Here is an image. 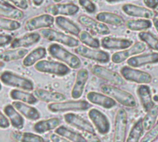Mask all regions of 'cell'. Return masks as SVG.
<instances>
[{"instance_id": "6da1fadb", "label": "cell", "mask_w": 158, "mask_h": 142, "mask_svg": "<svg viewBox=\"0 0 158 142\" xmlns=\"http://www.w3.org/2000/svg\"><path fill=\"white\" fill-rule=\"evenodd\" d=\"M101 90L103 94L111 97L116 102L120 103L124 107L135 108L137 106V101H136L135 97L131 93L125 91V90L117 87L116 86L108 85V84L102 85Z\"/></svg>"}, {"instance_id": "7a4b0ae2", "label": "cell", "mask_w": 158, "mask_h": 142, "mask_svg": "<svg viewBox=\"0 0 158 142\" xmlns=\"http://www.w3.org/2000/svg\"><path fill=\"white\" fill-rule=\"evenodd\" d=\"M48 51L52 58L63 62L65 65H67L71 69H79L81 67L82 62L80 59L77 56H75L74 54L68 51L67 49H65L64 47H62L59 44L53 43L49 45Z\"/></svg>"}, {"instance_id": "3957f363", "label": "cell", "mask_w": 158, "mask_h": 142, "mask_svg": "<svg viewBox=\"0 0 158 142\" xmlns=\"http://www.w3.org/2000/svg\"><path fill=\"white\" fill-rule=\"evenodd\" d=\"M91 104L83 99L64 100L60 102L50 103L48 106L49 112L53 113H62L70 112H85L90 110Z\"/></svg>"}, {"instance_id": "277c9868", "label": "cell", "mask_w": 158, "mask_h": 142, "mask_svg": "<svg viewBox=\"0 0 158 142\" xmlns=\"http://www.w3.org/2000/svg\"><path fill=\"white\" fill-rule=\"evenodd\" d=\"M0 80L6 86L20 88L23 91H33L35 88L32 80L18 75L10 71H5L0 75Z\"/></svg>"}, {"instance_id": "5b68a950", "label": "cell", "mask_w": 158, "mask_h": 142, "mask_svg": "<svg viewBox=\"0 0 158 142\" xmlns=\"http://www.w3.org/2000/svg\"><path fill=\"white\" fill-rule=\"evenodd\" d=\"M37 72L53 75L57 76H65L71 73V68L64 63L54 60H40L35 65Z\"/></svg>"}, {"instance_id": "8992f818", "label": "cell", "mask_w": 158, "mask_h": 142, "mask_svg": "<svg viewBox=\"0 0 158 142\" xmlns=\"http://www.w3.org/2000/svg\"><path fill=\"white\" fill-rule=\"evenodd\" d=\"M39 34L43 38L48 41L60 43L61 45H64L69 47H77L79 45V41L76 38L53 29H42Z\"/></svg>"}, {"instance_id": "52a82bcc", "label": "cell", "mask_w": 158, "mask_h": 142, "mask_svg": "<svg viewBox=\"0 0 158 142\" xmlns=\"http://www.w3.org/2000/svg\"><path fill=\"white\" fill-rule=\"evenodd\" d=\"M127 113L124 109H119L115 114L114 119V131L113 142H126L127 132Z\"/></svg>"}, {"instance_id": "ba28073f", "label": "cell", "mask_w": 158, "mask_h": 142, "mask_svg": "<svg viewBox=\"0 0 158 142\" xmlns=\"http://www.w3.org/2000/svg\"><path fill=\"white\" fill-rule=\"evenodd\" d=\"M120 75L128 82L137 83L139 85H147L152 82V75L143 71L137 70L130 66H124L121 68Z\"/></svg>"}, {"instance_id": "9c48e42d", "label": "cell", "mask_w": 158, "mask_h": 142, "mask_svg": "<svg viewBox=\"0 0 158 142\" xmlns=\"http://www.w3.org/2000/svg\"><path fill=\"white\" fill-rule=\"evenodd\" d=\"M75 53L83 58H86L88 59H91L100 63H107L111 59V56L108 52L104 50L90 48L86 46L77 47L75 48Z\"/></svg>"}, {"instance_id": "30bf717a", "label": "cell", "mask_w": 158, "mask_h": 142, "mask_svg": "<svg viewBox=\"0 0 158 142\" xmlns=\"http://www.w3.org/2000/svg\"><path fill=\"white\" fill-rule=\"evenodd\" d=\"M89 117L99 134L107 135L110 132L111 123L108 117L100 110L90 109L89 111Z\"/></svg>"}, {"instance_id": "8fae6325", "label": "cell", "mask_w": 158, "mask_h": 142, "mask_svg": "<svg viewBox=\"0 0 158 142\" xmlns=\"http://www.w3.org/2000/svg\"><path fill=\"white\" fill-rule=\"evenodd\" d=\"M92 74L98 78L106 80L113 86H123L125 84L121 75L102 65H94L92 67Z\"/></svg>"}, {"instance_id": "7c38bea8", "label": "cell", "mask_w": 158, "mask_h": 142, "mask_svg": "<svg viewBox=\"0 0 158 142\" xmlns=\"http://www.w3.org/2000/svg\"><path fill=\"white\" fill-rule=\"evenodd\" d=\"M145 49H146V46L144 43L136 42L130 47L113 54V56L111 57V60L114 63H122L125 60H127L128 59L137 56L139 53H142Z\"/></svg>"}, {"instance_id": "4fadbf2b", "label": "cell", "mask_w": 158, "mask_h": 142, "mask_svg": "<svg viewBox=\"0 0 158 142\" xmlns=\"http://www.w3.org/2000/svg\"><path fill=\"white\" fill-rule=\"evenodd\" d=\"M64 121L68 124L77 128L78 130H81L82 132H85L89 135L96 134L94 126L89 122H88L87 120H85L84 118L80 116L76 115L75 113H73V112L66 113L64 115Z\"/></svg>"}, {"instance_id": "5bb4252c", "label": "cell", "mask_w": 158, "mask_h": 142, "mask_svg": "<svg viewBox=\"0 0 158 142\" xmlns=\"http://www.w3.org/2000/svg\"><path fill=\"white\" fill-rule=\"evenodd\" d=\"M55 19L50 14H42L34 18L29 19L25 22V30L29 32H33L35 30H38L41 28H48L53 25Z\"/></svg>"}, {"instance_id": "9a60e30c", "label": "cell", "mask_w": 158, "mask_h": 142, "mask_svg": "<svg viewBox=\"0 0 158 142\" xmlns=\"http://www.w3.org/2000/svg\"><path fill=\"white\" fill-rule=\"evenodd\" d=\"M89 76V71L87 69L83 68V69H80L77 72L75 81L73 84V87L72 93H71L72 98L73 99H79L83 96Z\"/></svg>"}, {"instance_id": "2e32d148", "label": "cell", "mask_w": 158, "mask_h": 142, "mask_svg": "<svg viewBox=\"0 0 158 142\" xmlns=\"http://www.w3.org/2000/svg\"><path fill=\"white\" fill-rule=\"evenodd\" d=\"M47 13L52 16H73L79 11V7L73 3L50 5L46 9Z\"/></svg>"}, {"instance_id": "e0dca14e", "label": "cell", "mask_w": 158, "mask_h": 142, "mask_svg": "<svg viewBox=\"0 0 158 142\" xmlns=\"http://www.w3.org/2000/svg\"><path fill=\"white\" fill-rule=\"evenodd\" d=\"M122 10L124 13H126L127 16L130 17H137L140 19H154L155 18V13L147 8L139 7L137 5L133 4H125L122 6Z\"/></svg>"}, {"instance_id": "ac0fdd59", "label": "cell", "mask_w": 158, "mask_h": 142, "mask_svg": "<svg viewBox=\"0 0 158 142\" xmlns=\"http://www.w3.org/2000/svg\"><path fill=\"white\" fill-rule=\"evenodd\" d=\"M133 45V42L127 38H116L111 36H105L101 40V46L107 50L114 49H127Z\"/></svg>"}, {"instance_id": "d6986e66", "label": "cell", "mask_w": 158, "mask_h": 142, "mask_svg": "<svg viewBox=\"0 0 158 142\" xmlns=\"http://www.w3.org/2000/svg\"><path fill=\"white\" fill-rule=\"evenodd\" d=\"M78 22L83 26H85V27L89 28L90 31L94 32L95 34H102V35H107L110 34V29L107 27L106 24L100 22L98 21H95L94 19H92L87 15H81L78 18Z\"/></svg>"}, {"instance_id": "ffe728a7", "label": "cell", "mask_w": 158, "mask_h": 142, "mask_svg": "<svg viewBox=\"0 0 158 142\" xmlns=\"http://www.w3.org/2000/svg\"><path fill=\"white\" fill-rule=\"evenodd\" d=\"M87 99L90 104H95L107 110H110L116 105V102L114 99L103 93H99L96 91H91L88 93Z\"/></svg>"}, {"instance_id": "44dd1931", "label": "cell", "mask_w": 158, "mask_h": 142, "mask_svg": "<svg viewBox=\"0 0 158 142\" xmlns=\"http://www.w3.org/2000/svg\"><path fill=\"white\" fill-rule=\"evenodd\" d=\"M158 63V52H151L141 55L134 56L127 59L128 66L132 68H139L149 64Z\"/></svg>"}, {"instance_id": "7402d4cb", "label": "cell", "mask_w": 158, "mask_h": 142, "mask_svg": "<svg viewBox=\"0 0 158 142\" xmlns=\"http://www.w3.org/2000/svg\"><path fill=\"white\" fill-rule=\"evenodd\" d=\"M41 39V34L38 33H29L21 37H17L12 40L10 47L11 48H21V47H29L37 44Z\"/></svg>"}, {"instance_id": "603a6c76", "label": "cell", "mask_w": 158, "mask_h": 142, "mask_svg": "<svg viewBox=\"0 0 158 142\" xmlns=\"http://www.w3.org/2000/svg\"><path fill=\"white\" fill-rule=\"evenodd\" d=\"M137 94L139 99L140 104L146 112H149L155 105L152 100L151 88L147 85H139L137 88Z\"/></svg>"}, {"instance_id": "cb8c5ba5", "label": "cell", "mask_w": 158, "mask_h": 142, "mask_svg": "<svg viewBox=\"0 0 158 142\" xmlns=\"http://www.w3.org/2000/svg\"><path fill=\"white\" fill-rule=\"evenodd\" d=\"M34 95L38 100L43 102H60L66 99V96L60 92L48 91L45 89H36L34 92Z\"/></svg>"}, {"instance_id": "d4e9b609", "label": "cell", "mask_w": 158, "mask_h": 142, "mask_svg": "<svg viewBox=\"0 0 158 142\" xmlns=\"http://www.w3.org/2000/svg\"><path fill=\"white\" fill-rule=\"evenodd\" d=\"M55 23L56 25L60 28L62 31L65 33L72 34V35H79V34L81 33V30L79 28V26L73 22L72 20L64 17V16H58L55 19Z\"/></svg>"}, {"instance_id": "484cf974", "label": "cell", "mask_w": 158, "mask_h": 142, "mask_svg": "<svg viewBox=\"0 0 158 142\" xmlns=\"http://www.w3.org/2000/svg\"><path fill=\"white\" fill-rule=\"evenodd\" d=\"M12 106L30 121H36L40 118V112H38V110L34 107H31L29 104L21 101H14L12 102Z\"/></svg>"}, {"instance_id": "4316f807", "label": "cell", "mask_w": 158, "mask_h": 142, "mask_svg": "<svg viewBox=\"0 0 158 142\" xmlns=\"http://www.w3.org/2000/svg\"><path fill=\"white\" fill-rule=\"evenodd\" d=\"M4 112H5L6 116L10 119V122L13 127H15L16 129H19V130L23 128L24 119L12 105L9 104V105L5 106L4 107Z\"/></svg>"}, {"instance_id": "83f0119b", "label": "cell", "mask_w": 158, "mask_h": 142, "mask_svg": "<svg viewBox=\"0 0 158 142\" xmlns=\"http://www.w3.org/2000/svg\"><path fill=\"white\" fill-rule=\"evenodd\" d=\"M0 17L18 21L24 17V13L20 9L7 2L6 4H0Z\"/></svg>"}, {"instance_id": "f1b7e54d", "label": "cell", "mask_w": 158, "mask_h": 142, "mask_svg": "<svg viewBox=\"0 0 158 142\" xmlns=\"http://www.w3.org/2000/svg\"><path fill=\"white\" fill-rule=\"evenodd\" d=\"M59 126H60V120L57 117H54L35 123L33 126V129L37 134H44L50 130L57 129Z\"/></svg>"}, {"instance_id": "f546056e", "label": "cell", "mask_w": 158, "mask_h": 142, "mask_svg": "<svg viewBox=\"0 0 158 142\" xmlns=\"http://www.w3.org/2000/svg\"><path fill=\"white\" fill-rule=\"evenodd\" d=\"M96 19L100 22H102L104 24L114 25V26H121L125 23V20L122 16L108 11H102L98 13Z\"/></svg>"}, {"instance_id": "4dcf8cb0", "label": "cell", "mask_w": 158, "mask_h": 142, "mask_svg": "<svg viewBox=\"0 0 158 142\" xmlns=\"http://www.w3.org/2000/svg\"><path fill=\"white\" fill-rule=\"evenodd\" d=\"M55 132H56L55 134L70 140L71 142H88V139H86V137L83 135H81L78 132H75L64 125L59 126L55 130Z\"/></svg>"}, {"instance_id": "1f68e13d", "label": "cell", "mask_w": 158, "mask_h": 142, "mask_svg": "<svg viewBox=\"0 0 158 142\" xmlns=\"http://www.w3.org/2000/svg\"><path fill=\"white\" fill-rule=\"evenodd\" d=\"M47 56V49L43 47H39L32 50L24 59L23 61V66L25 67H31L33 65H35L40 60H43V59Z\"/></svg>"}, {"instance_id": "d6a6232c", "label": "cell", "mask_w": 158, "mask_h": 142, "mask_svg": "<svg viewBox=\"0 0 158 142\" xmlns=\"http://www.w3.org/2000/svg\"><path fill=\"white\" fill-rule=\"evenodd\" d=\"M10 96L13 100L21 101L29 105H35L38 101V99L35 98L34 94L25 92L23 90H19V89H12L10 93Z\"/></svg>"}, {"instance_id": "836d02e7", "label": "cell", "mask_w": 158, "mask_h": 142, "mask_svg": "<svg viewBox=\"0 0 158 142\" xmlns=\"http://www.w3.org/2000/svg\"><path fill=\"white\" fill-rule=\"evenodd\" d=\"M28 55V50L25 48H16L12 50H6L0 53V59L3 61H13L25 58Z\"/></svg>"}, {"instance_id": "e575fe53", "label": "cell", "mask_w": 158, "mask_h": 142, "mask_svg": "<svg viewBox=\"0 0 158 142\" xmlns=\"http://www.w3.org/2000/svg\"><path fill=\"white\" fill-rule=\"evenodd\" d=\"M152 23L150 20L146 19H138V20H129L127 22V28L130 31H139L145 32L146 30L152 27Z\"/></svg>"}, {"instance_id": "d590c367", "label": "cell", "mask_w": 158, "mask_h": 142, "mask_svg": "<svg viewBox=\"0 0 158 142\" xmlns=\"http://www.w3.org/2000/svg\"><path fill=\"white\" fill-rule=\"evenodd\" d=\"M157 120H158V105H154L149 112H147L144 118L142 119L144 130L150 131L154 126Z\"/></svg>"}, {"instance_id": "8d00e7d4", "label": "cell", "mask_w": 158, "mask_h": 142, "mask_svg": "<svg viewBox=\"0 0 158 142\" xmlns=\"http://www.w3.org/2000/svg\"><path fill=\"white\" fill-rule=\"evenodd\" d=\"M143 132H144V127H143L142 119H139L132 126L126 142H139L141 136H143Z\"/></svg>"}, {"instance_id": "74e56055", "label": "cell", "mask_w": 158, "mask_h": 142, "mask_svg": "<svg viewBox=\"0 0 158 142\" xmlns=\"http://www.w3.org/2000/svg\"><path fill=\"white\" fill-rule=\"evenodd\" d=\"M78 37H79L80 42H82L88 47L99 49V47H101L100 40L98 38L90 35V34L89 32H87V31H81V33L79 34V35H78Z\"/></svg>"}, {"instance_id": "f35d334b", "label": "cell", "mask_w": 158, "mask_h": 142, "mask_svg": "<svg viewBox=\"0 0 158 142\" xmlns=\"http://www.w3.org/2000/svg\"><path fill=\"white\" fill-rule=\"evenodd\" d=\"M13 137L19 142H49L44 137L34 133H19L13 135Z\"/></svg>"}, {"instance_id": "ab89813d", "label": "cell", "mask_w": 158, "mask_h": 142, "mask_svg": "<svg viewBox=\"0 0 158 142\" xmlns=\"http://www.w3.org/2000/svg\"><path fill=\"white\" fill-rule=\"evenodd\" d=\"M140 42L146 44L150 48L158 52V38L150 32H140L139 34Z\"/></svg>"}, {"instance_id": "60d3db41", "label": "cell", "mask_w": 158, "mask_h": 142, "mask_svg": "<svg viewBox=\"0 0 158 142\" xmlns=\"http://www.w3.org/2000/svg\"><path fill=\"white\" fill-rule=\"evenodd\" d=\"M21 28V23L18 21L0 17V30L17 31Z\"/></svg>"}, {"instance_id": "b9f144b4", "label": "cell", "mask_w": 158, "mask_h": 142, "mask_svg": "<svg viewBox=\"0 0 158 142\" xmlns=\"http://www.w3.org/2000/svg\"><path fill=\"white\" fill-rule=\"evenodd\" d=\"M158 137V120L154 126L147 132V134L141 139V142H153Z\"/></svg>"}, {"instance_id": "7bdbcfd3", "label": "cell", "mask_w": 158, "mask_h": 142, "mask_svg": "<svg viewBox=\"0 0 158 142\" xmlns=\"http://www.w3.org/2000/svg\"><path fill=\"white\" fill-rule=\"evenodd\" d=\"M78 3L88 13L93 14L97 12V6L91 0H78Z\"/></svg>"}, {"instance_id": "ee69618b", "label": "cell", "mask_w": 158, "mask_h": 142, "mask_svg": "<svg viewBox=\"0 0 158 142\" xmlns=\"http://www.w3.org/2000/svg\"><path fill=\"white\" fill-rule=\"evenodd\" d=\"M14 7L20 9L21 10H26L29 8L27 0H8Z\"/></svg>"}, {"instance_id": "f6af8a7d", "label": "cell", "mask_w": 158, "mask_h": 142, "mask_svg": "<svg viewBox=\"0 0 158 142\" xmlns=\"http://www.w3.org/2000/svg\"><path fill=\"white\" fill-rule=\"evenodd\" d=\"M12 36L10 34H0V47H4L8 45H10L12 42Z\"/></svg>"}, {"instance_id": "bcb514c9", "label": "cell", "mask_w": 158, "mask_h": 142, "mask_svg": "<svg viewBox=\"0 0 158 142\" xmlns=\"http://www.w3.org/2000/svg\"><path fill=\"white\" fill-rule=\"evenodd\" d=\"M10 122L9 121V119L5 117V115L0 112V128L7 129L10 127Z\"/></svg>"}, {"instance_id": "7dc6e473", "label": "cell", "mask_w": 158, "mask_h": 142, "mask_svg": "<svg viewBox=\"0 0 158 142\" xmlns=\"http://www.w3.org/2000/svg\"><path fill=\"white\" fill-rule=\"evenodd\" d=\"M143 2L149 10H155L158 7V0H143Z\"/></svg>"}, {"instance_id": "c3c4849f", "label": "cell", "mask_w": 158, "mask_h": 142, "mask_svg": "<svg viewBox=\"0 0 158 142\" xmlns=\"http://www.w3.org/2000/svg\"><path fill=\"white\" fill-rule=\"evenodd\" d=\"M50 140H51V142H71L70 140H68L64 137H61L57 134H52L50 136Z\"/></svg>"}, {"instance_id": "681fc988", "label": "cell", "mask_w": 158, "mask_h": 142, "mask_svg": "<svg viewBox=\"0 0 158 142\" xmlns=\"http://www.w3.org/2000/svg\"><path fill=\"white\" fill-rule=\"evenodd\" d=\"M89 142H102V140L96 134H93V135H89Z\"/></svg>"}, {"instance_id": "f907efd6", "label": "cell", "mask_w": 158, "mask_h": 142, "mask_svg": "<svg viewBox=\"0 0 158 142\" xmlns=\"http://www.w3.org/2000/svg\"><path fill=\"white\" fill-rule=\"evenodd\" d=\"M32 2L35 7H40L44 3V0H32Z\"/></svg>"}, {"instance_id": "816d5d0a", "label": "cell", "mask_w": 158, "mask_h": 142, "mask_svg": "<svg viewBox=\"0 0 158 142\" xmlns=\"http://www.w3.org/2000/svg\"><path fill=\"white\" fill-rule=\"evenodd\" d=\"M153 21H152V23H153V26L155 27V29H156V31H157V33H158V18H154V19H152Z\"/></svg>"}, {"instance_id": "f5cc1de1", "label": "cell", "mask_w": 158, "mask_h": 142, "mask_svg": "<svg viewBox=\"0 0 158 142\" xmlns=\"http://www.w3.org/2000/svg\"><path fill=\"white\" fill-rule=\"evenodd\" d=\"M108 3L111 4H114V3H118V2H122V1H126V0H105Z\"/></svg>"}, {"instance_id": "db71d44e", "label": "cell", "mask_w": 158, "mask_h": 142, "mask_svg": "<svg viewBox=\"0 0 158 142\" xmlns=\"http://www.w3.org/2000/svg\"><path fill=\"white\" fill-rule=\"evenodd\" d=\"M6 3H7L6 0H0V4H6Z\"/></svg>"}, {"instance_id": "11a10c76", "label": "cell", "mask_w": 158, "mask_h": 142, "mask_svg": "<svg viewBox=\"0 0 158 142\" xmlns=\"http://www.w3.org/2000/svg\"><path fill=\"white\" fill-rule=\"evenodd\" d=\"M53 1H54V2H55L56 4H59V3H60V1H62V0H53Z\"/></svg>"}, {"instance_id": "9f6ffc18", "label": "cell", "mask_w": 158, "mask_h": 142, "mask_svg": "<svg viewBox=\"0 0 158 142\" xmlns=\"http://www.w3.org/2000/svg\"><path fill=\"white\" fill-rule=\"evenodd\" d=\"M2 90V85H1V83H0V91Z\"/></svg>"}]
</instances>
